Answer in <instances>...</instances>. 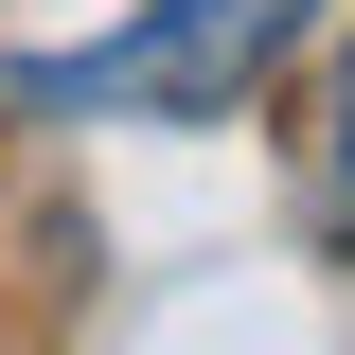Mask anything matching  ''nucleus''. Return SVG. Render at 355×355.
<instances>
[{
    "instance_id": "nucleus-1",
    "label": "nucleus",
    "mask_w": 355,
    "mask_h": 355,
    "mask_svg": "<svg viewBox=\"0 0 355 355\" xmlns=\"http://www.w3.org/2000/svg\"><path fill=\"white\" fill-rule=\"evenodd\" d=\"M320 0H160V18H125L107 53H36L18 71V107H53V125H214V107H249L284 53H302Z\"/></svg>"
},
{
    "instance_id": "nucleus-2",
    "label": "nucleus",
    "mask_w": 355,
    "mask_h": 355,
    "mask_svg": "<svg viewBox=\"0 0 355 355\" xmlns=\"http://www.w3.org/2000/svg\"><path fill=\"white\" fill-rule=\"evenodd\" d=\"M320 231L355 249V53H338V107H320Z\"/></svg>"
}]
</instances>
